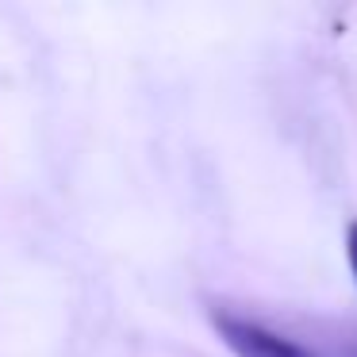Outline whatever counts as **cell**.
<instances>
[{
	"mask_svg": "<svg viewBox=\"0 0 357 357\" xmlns=\"http://www.w3.org/2000/svg\"><path fill=\"white\" fill-rule=\"evenodd\" d=\"M211 326L223 338V346L234 357H315L311 349H303L300 342L284 338V334L269 331V326L254 323V319L231 315V311H215Z\"/></svg>",
	"mask_w": 357,
	"mask_h": 357,
	"instance_id": "obj_1",
	"label": "cell"
},
{
	"mask_svg": "<svg viewBox=\"0 0 357 357\" xmlns=\"http://www.w3.org/2000/svg\"><path fill=\"white\" fill-rule=\"evenodd\" d=\"M346 261H349V273H354V284H357V219L346 227Z\"/></svg>",
	"mask_w": 357,
	"mask_h": 357,
	"instance_id": "obj_2",
	"label": "cell"
},
{
	"mask_svg": "<svg viewBox=\"0 0 357 357\" xmlns=\"http://www.w3.org/2000/svg\"><path fill=\"white\" fill-rule=\"evenodd\" d=\"M346 357H357V349H354V354H346Z\"/></svg>",
	"mask_w": 357,
	"mask_h": 357,
	"instance_id": "obj_3",
	"label": "cell"
}]
</instances>
